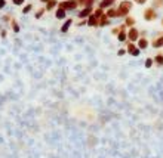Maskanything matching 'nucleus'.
I'll return each instance as SVG.
<instances>
[{"instance_id": "nucleus-1", "label": "nucleus", "mask_w": 163, "mask_h": 158, "mask_svg": "<svg viewBox=\"0 0 163 158\" xmlns=\"http://www.w3.org/2000/svg\"><path fill=\"white\" fill-rule=\"evenodd\" d=\"M132 8H133V2H130V0H120L119 5H117V9H119V12H120L122 18L129 17Z\"/></svg>"}, {"instance_id": "nucleus-2", "label": "nucleus", "mask_w": 163, "mask_h": 158, "mask_svg": "<svg viewBox=\"0 0 163 158\" xmlns=\"http://www.w3.org/2000/svg\"><path fill=\"white\" fill-rule=\"evenodd\" d=\"M58 8L59 9H64L65 12L76 11L79 8V3H77V0H62V2H58Z\"/></svg>"}, {"instance_id": "nucleus-3", "label": "nucleus", "mask_w": 163, "mask_h": 158, "mask_svg": "<svg viewBox=\"0 0 163 158\" xmlns=\"http://www.w3.org/2000/svg\"><path fill=\"white\" fill-rule=\"evenodd\" d=\"M143 18H144L147 22H153V21L157 19V11L153 9L151 6L150 8H145L144 12H143Z\"/></svg>"}, {"instance_id": "nucleus-4", "label": "nucleus", "mask_w": 163, "mask_h": 158, "mask_svg": "<svg viewBox=\"0 0 163 158\" xmlns=\"http://www.w3.org/2000/svg\"><path fill=\"white\" fill-rule=\"evenodd\" d=\"M139 37H141V34H139V30L136 27H132V28L127 30V41L135 43V41H138Z\"/></svg>"}, {"instance_id": "nucleus-5", "label": "nucleus", "mask_w": 163, "mask_h": 158, "mask_svg": "<svg viewBox=\"0 0 163 158\" xmlns=\"http://www.w3.org/2000/svg\"><path fill=\"white\" fill-rule=\"evenodd\" d=\"M126 53H129V55H132V56H139V53H141V50L138 49V46L135 44V43H130V41H126Z\"/></svg>"}, {"instance_id": "nucleus-6", "label": "nucleus", "mask_w": 163, "mask_h": 158, "mask_svg": "<svg viewBox=\"0 0 163 158\" xmlns=\"http://www.w3.org/2000/svg\"><path fill=\"white\" fill-rule=\"evenodd\" d=\"M93 14V8H83L82 11L77 12V18L79 19H88Z\"/></svg>"}, {"instance_id": "nucleus-7", "label": "nucleus", "mask_w": 163, "mask_h": 158, "mask_svg": "<svg viewBox=\"0 0 163 158\" xmlns=\"http://www.w3.org/2000/svg\"><path fill=\"white\" fill-rule=\"evenodd\" d=\"M151 46H153L154 49H162L163 47V33H159L157 37H154V38L151 40Z\"/></svg>"}, {"instance_id": "nucleus-8", "label": "nucleus", "mask_w": 163, "mask_h": 158, "mask_svg": "<svg viewBox=\"0 0 163 158\" xmlns=\"http://www.w3.org/2000/svg\"><path fill=\"white\" fill-rule=\"evenodd\" d=\"M136 46H138V49H139V50H145V49L150 46V41H148V38H147V37L141 35V37L138 38V41H136Z\"/></svg>"}, {"instance_id": "nucleus-9", "label": "nucleus", "mask_w": 163, "mask_h": 158, "mask_svg": "<svg viewBox=\"0 0 163 158\" xmlns=\"http://www.w3.org/2000/svg\"><path fill=\"white\" fill-rule=\"evenodd\" d=\"M105 15H107L110 19H114V18H122L120 12H119V9H117L116 6H113V8L107 9V11H105Z\"/></svg>"}, {"instance_id": "nucleus-10", "label": "nucleus", "mask_w": 163, "mask_h": 158, "mask_svg": "<svg viewBox=\"0 0 163 158\" xmlns=\"http://www.w3.org/2000/svg\"><path fill=\"white\" fill-rule=\"evenodd\" d=\"M73 22H74V19H73V18H67V19L64 21V24L61 25V28H59V31H61L62 34H65V33H68V30L71 28Z\"/></svg>"}, {"instance_id": "nucleus-11", "label": "nucleus", "mask_w": 163, "mask_h": 158, "mask_svg": "<svg viewBox=\"0 0 163 158\" xmlns=\"http://www.w3.org/2000/svg\"><path fill=\"white\" fill-rule=\"evenodd\" d=\"M117 40H119L120 43H126L127 41V30H126V25H125V24H122V30H120V33L117 34Z\"/></svg>"}, {"instance_id": "nucleus-12", "label": "nucleus", "mask_w": 163, "mask_h": 158, "mask_svg": "<svg viewBox=\"0 0 163 158\" xmlns=\"http://www.w3.org/2000/svg\"><path fill=\"white\" fill-rule=\"evenodd\" d=\"M114 0H101L99 3H98V8H101V9H110V8H113L114 6Z\"/></svg>"}, {"instance_id": "nucleus-13", "label": "nucleus", "mask_w": 163, "mask_h": 158, "mask_svg": "<svg viewBox=\"0 0 163 158\" xmlns=\"http://www.w3.org/2000/svg\"><path fill=\"white\" fill-rule=\"evenodd\" d=\"M55 18L56 19H67V12L64 11V9H59V8H56L55 9Z\"/></svg>"}, {"instance_id": "nucleus-14", "label": "nucleus", "mask_w": 163, "mask_h": 158, "mask_svg": "<svg viewBox=\"0 0 163 158\" xmlns=\"http://www.w3.org/2000/svg\"><path fill=\"white\" fill-rule=\"evenodd\" d=\"M55 8H58V0H49V2L46 3V6H45L46 12H49V11H55Z\"/></svg>"}, {"instance_id": "nucleus-15", "label": "nucleus", "mask_w": 163, "mask_h": 158, "mask_svg": "<svg viewBox=\"0 0 163 158\" xmlns=\"http://www.w3.org/2000/svg\"><path fill=\"white\" fill-rule=\"evenodd\" d=\"M105 25H110V18L104 14L102 17L98 19V27H105Z\"/></svg>"}, {"instance_id": "nucleus-16", "label": "nucleus", "mask_w": 163, "mask_h": 158, "mask_svg": "<svg viewBox=\"0 0 163 158\" xmlns=\"http://www.w3.org/2000/svg\"><path fill=\"white\" fill-rule=\"evenodd\" d=\"M86 25H88V27H93V28L98 27V18H95L93 15H91V17L86 19Z\"/></svg>"}, {"instance_id": "nucleus-17", "label": "nucleus", "mask_w": 163, "mask_h": 158, "mask_svg": "<svg viewBox=\"0 0 163 158\" xmlns=\"http://www.w3.org/2000/svg\"><path fill=\"white\" fill-rule=\"evenodd\" d=\"M135 24H136V19H135L133 17H130V15H129V17L125 18V25H126V28H127V27H129V28L135 27Z\"/></svg>"}, {"instance_id": "nucleus-18", "label": "nucleus", "mask_w": 163, "mask_h": 158, "mask_svg": "<svg viewBox=\"0 0 163 158\" xmlns=\"http://www.w3.org/2000/svg\"><path fill=\"white\" fill-rule=\"evenodd\" d=\"M153 61H154V64H156L157 67H163V53L159 52L154 58H153Z\"/></svg>"}, {"instance_id": "nucleus-19", "label": "nucleus", "mask_w": 163, "mask_h": 158, "mask_svg": "<svg viewBox=\"0 0 163 158\" xmlns=\"http://www.w3.org/2000/svg\"><path fill=\"white\" fill-rule=\"evenodd\" d=\"M11 27H12V31H14L15 34H18L19 30H21V27H19V24H18V21H17V19H14V18H12V21H11Z\"/></svg>"}, {"instance_id": "nucleus-20", "label": "nucleus", "mask_w": 163, "mask_h": 158, "mask_svg": "<svg viewBox=\"0 0 163 158\" xmlns=\"http://www.w3.org/2000/svg\"><path fill=\"white\" fill-rule=\"evenodd\" d=\"M151 8L156 11L163 9V0H151Z\"/></svg>"}, {"instance_id": "nucleus-21", "label": "nucleus", "mask_w": 163, "mask_h": 158, "mask_svg": "<svg viewBox=\"0 0 163 158\" xmlns=\"http://www.w3.org/2000/svg\"><path fill=\"white\" fill-rule=\"evenodd\" d=\"M104 14H105V12H104V9H101V8H95V9H93V14H92V15H93L95 18H98V19H99V18L102 17Z\"/></svg>"}, {"instance_id": "nucleus-22", "label": "nucleus", "mask_w": 163, "mask_h": 158, "mask_svg": "<svg viewBox=\"0 0 163 158\" xmlns=\"http://www.w3.org/2000/svg\"><path fill=\"white\" fill-rule=\"evenodd\" d=\"M31 11H33V5H31V3H27V5H24V8H22V14H24V15L30 14Z\"/></svg>"}, {"instance_id": "nucleus-23", "label": "nucleus", "mask_w": 163, "mask_h": 158, "mask_svg": "<svg viewBox=\"0 0 163 158\" xmlns=\"http://www.w3.org/2000/svg\"><path fill=\"white\" fill-rule=\"evenodd\" d=\"M45 14H46V9H45V8H40V9H37V12L34 14V18H36V19H40Z\"/></svg>"}, {"instance_id": "nucleus-24", "label": "nucleus", "mask_w": 163, "mask_h": 158, "mask_svg": "<svg viewBox=\"0 0 163 158\" xmlns=\"http://www.w3.org/2000/svg\"><path fill=\"white\" fill-rule=\"evenodd\" d=\"M153 64H154V61H153V58H147L144 62V67L147 68V70H150L151 67H153Z\"/></svg>"}, {"instance_id": "nucleus-25", "label": "nucleus", "mask_w": 163, "mask_h": 158, "mask_svg": "<svg viewBox=\"0 0 163 158\" xmlns=\"http://www.w3.org/2000/svg\"><path fill=\"white\" fill-rule=\"evenodd\" d=\"M120 30H122V25H119V27H113V28H111V34L117 35L119 33H120Z\"/></svg>"}, {"instance_id": "nucleus-26", "label": "nucleus", "mask_w": 163, "mask_h": 158, "mask_svg": "<svg viewBox=\"0 0 163 158\" xmlns=\"http://www.w3.org/2000/svg\"><path fill=\"white\" fill-rule=\"evenodd\" d=\"M12 3H14L15 6H22V5L25 3V0H12Z\"/></svg>"}, {"instance_id": "nucleus-27", "label": "nucleus", "mask_w": 163, "mask_h": 158, "mask_svg": "<svg viewBox=\"0 0 163 158\" xmlns=\"http://www.w3.org/2000/svg\"><path fill=\"white\" fill-rule=\"evenodd\" d=\"M147 2H148V0H133V3H136V5H139V6H141V5H145Z\"/></svg>"}, {"instance_id": "nucleus-28", "label": "nucleus", "mask_w": 163, "mask_h": 158, "mask_svg": "<svg viewBox=\"0 0 163 158\" xmlns=\"http://www.w3.org/2000/svg\"><path fill=\"white\" fill-rule=\"evenodd\" d=\"M86 2H88V0H77V3H79V6H82V8H85V5H86Z\"/></svg>"}, {"instance_id": "nucleus-29", "label": "nucleus", "mask_w": 163, "mask_h": 158, "mask_svg": "<svg viewBox=\"0 0 163 158\" xmlns=\"http://www.w3.org/2000/svg\"><path fill=\"white\" fill-rule=\"evenodd\" d=\"M125 53H126V49H119V52H117V55H119V56H123Z\"/></svg>"}, {"instance_id": "nucleus-30", "label": "nucleus", "mask_w": 163, "mask_h": 158, "mask_svg": "<svg viewBox=\"0 0 163 158\" xmlns=\"http://www.w3.org/2000/svg\"><path fill=\"white\" fill-rule=\"evenodd\" d=\"M77 25H79V27H82V25H86V19H80V22H77Z\"/></svg>"}, {"instance_id": "nucleus-31", "label": "nucleus", "mask_w": 163, "mask_h": 158, "mask_svg": "<svg viewBox=\"0 0 163 158\" xmlns=\"http://www.w3.org/2000/svg\"><path fill=\"white\" fill-rule=\"evenodd\" d=\"M6 6V0H0V11Z\"/></svg>"}, {"instance_id": "nucleus-32", "label": "nucleus", "mask_w": 163, "mask_h": 158, "mask_svg": "<svg viewBox=\"0 0 163 158\" xmlns=\"http://www.w3.org/2000/svg\"><path fill=\"white\" fill-rule=\"evenodd\" d=\"M3 19H5V21H9V22L12 21V18H11V15H5V17H3Z\"/></svg>"}, {"instance_id": "nucleus-33", "label": "nucleus", "mask_w": 163, "mask_h": 158, "mask_svg": "<svg viewBox=\"0 0 163 158\" xmlns=\"http://www.w3.org/2000/svg\"><path fill=\"white\" fill-rule=\"evenodd\" d=\"M6 34H8V31H6V30H2V37H3V38L6 37Z\"/></svg>"}, {"instance_id": "nucleus-34", "label": "nucleus", "mask_w": 163, "mask_h": 158, "mask_svg": "<svg viewBox=\"0 0 163 158\" xmlns=\"http://www.w3.org/2000/svg\"><path fill=\"white\" fill-rule=\"evenodd\" d=\"M48 2H49V0H40V3H45V5H46Z\"/></svg>"}, {"instance_id": "nucleus-35", "label": "nucleus", "mask_w": 163, "mask_h": 158, "mask_svg": "<svg viewBox=\"0 0 163 158\" xmlns=\"http://www.w3.org/2000/svg\"><path fill=\"white\" fill-rule=\"evenodd\" d=\"M160 24H162V27H163V18H162V22H160Z\"/></svg>"}, {"instance_id": "nucleus-36", "label": "nucleus", "mask_w": 163, "mask_h": 158, "mask_svg": "<svg viewBox=\"0 0 163 158\" xmlns=\"http://www.w3.org/2000/svg\"><path fill=\"white\" fill-rule=\"evenodd\" d=\"M114 2H116V0H114Z\"/></svg>"}]
</instances>
